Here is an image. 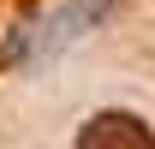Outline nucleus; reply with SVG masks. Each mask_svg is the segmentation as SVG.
Listing matches in <instances>:
<instances>
[{
    "mask_svg": "<svg viewBox=\"0 0 155 149\" xmlns=\"http://www.w3.org/2000/svg\"><path fill=\"white\" fill-rule=\"evenodd\" d=\"M78 143L84 149H149L155 131L143 119H131V113H96L90 125L78 131Z\"/></svg>",
    "mask_w": 155,
    "mask_h": 149,
    "instance_id": "f257e3e1",
    "label": "nucleus"
}]
</instances>
